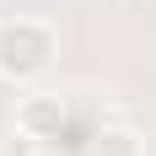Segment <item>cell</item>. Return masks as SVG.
I'll use <instances>...</instances> for the list:
<instances>
[{
	"label": "cell",
	"mask_w": 156,
	"mask_h": 156,
	"mask_svg": "<svg viewBox=\"0 0 156 156\" xmlns=\"http://www.w3.org/2000/svg\"><path fill=\"white\" fill-rule=\"evenodd\" d=\"M59 32L43 16H5L0 22V76L5 81H38L54 65Z\"/></svg>",
	"instance_id": "cell-1"
},
{
	"label": "cell",
	"mask_w": 156,
	"mask_h": 156,
	"mask_svg": "<svg viewBox=\"0 0 156 156\" xmlns=\"http://www.w3.org/2000/svg\"><path fill=\"white\" fill-rule=\"evenodd\" d=\"M32 156H59V151H54V145H38V151H32Z\"/></svg>",
	"instance_id": "cell-4"
},
{
	"label": "cell",
	"mask_w": 156,
	"mask_h": 156,
	"mask_svg": "<svg viewBox=\"0 0 156 156\" xmlns=\"http://www.w3.org/2000/svg\"><path fill=\"white\" fill-rule=\"evenodd\" d=\"M92 156H145L140 135L124 124H108V129H97V140H92Z\"/></svg>",
	"instance_id": "cell-3"
},
{
	"label": "cell",
	"mask_w": 156,
	"mask_h": 156,
	"mask_svg": "<svg viewBox=\"0 0 156 156\" xmlns=\"http://www.w3.org/2000/svg\"><path fill=\"white\" fill-rule=\"evenodd\" d=\"M65 119H70V102L59 92H27L16 102V135H27V140H59Z\"/></svg>",
	"instance_id": "cell-2"
}]
</instances>
